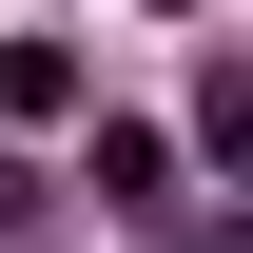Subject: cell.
Masks as SVG:
<instances>
[{
  "label": "cell",
  "instance_id": "cell-2",
  "mask_svg": "<svg viewBox=\"0 0 253 253\" xmlns=\"http://www.w3.org/2000/svg\"><path fill=\"white\" fill-rule=\"evenodd\" d=\"M97 195H175V136L156 117H97Z\"/></svg>",
  "mask_w": 253,
  "mask_h": 253
},
{
  "label": "cell",
  "instance_id": "cell-1",
  "mask_svg": "<svg viewBox=\"0 0 253 253\" xmlns=\"http://www.w3.org/2000/svg\"><path fill=\"white\" fill-rule=\"evenodd\" d=\"M0 117H20V136H59V117H78V39H39V20L0 39Z\"/></svg>",
  "mask_w": 253,
  "mask_h": 253
}]
</instances>
